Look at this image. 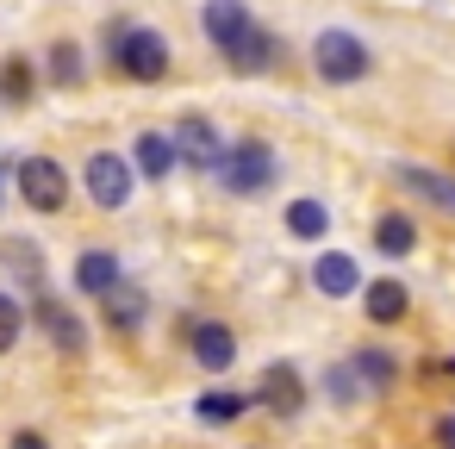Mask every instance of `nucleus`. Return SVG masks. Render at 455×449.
<instances>
[{
	"mask_svg": "<svg viewBox=\"0 0 455 449\" xmlns=\"http://www.w3.org/2000/svg\"><path fill=\"white\" fill-rule=\"evenodd\" d=\"M113 69L132 82H163L169 76V38L150 26H113Z\"/></svg>",
	"mask_w": 455,
	"mask_h": 449,
	"instance_id": "nucleus-1",
	"label": "nucleus"
},
{
	"mask_svg": "<svg viewBox=\"0 0 455 449\" xmlns=\"http://www.w3.org/2000/svg\"><path fill=\"white\" fill-rule=\"evenodd\" d=\"M275 150L262 144V138H243V144H225V156H219V188L225 194H262L268 181H275Z\"/></svg>",
	"mask_w": 455,
	"mask_h": 449,
	"instance_id": "nucleus-2",
	"label": "nucleus"
},
{
	"mask_svg": "<svg viewBox=\"0 0 455 449\" xmlns=\"http://www.w3.org/2000/svg\"><path fill=\"white\" fill-rule=\"evenodd\" d=\"M312 69H318L324 82L349 88V82H362V76H368V44H362L355 32L331 26V32H318V38H312Z\"/></svg>",
	"mask_w": 455,
	"mask_h": 449,
	"instance_id": "nucleus-3",
	"label": "nucleus"
},
{
	"mask_svg": "<svg viewBox=\"0 0 455 449\" xmlns=\"http://www.w3.org/2000/svg\"><path fill=\"white\" fill-rule=\"evenodd\" d=\"M20 200L38 212H63L69 206V169L57 156H26L20 163Z\"/></svg>",
	"mask_w": 455,
	"mask_h": 449,
	"instance_id": "nucleus-4",
	"label": "nucleus"
},
{
	"mask_svg": "<svg viewBox=\"0 0 455 449\" xmlns=\"http://www.w3.org/2000/svg\"><path fill=\"white\" fill-rule=\"evenodd\" d=\"M82 181H88V200H94V206H107V212H119V206L132 200V163H125V156H113V150H94Z\"/></svg>",
	"mask_w": 455,
	"mask_h": 449,
	"instance_id": "nucleus-5",
	"label": "nucleus"
},
{
	"mask_svg": "<svg viewBox=\"0 0 455 449\" xmlns=\"http://www.w3.org/2000/svg\"><path fill=\"white\" fill-rule=\"evenodd\" d=\"M256 393H262V405H268L275 418H299V405H306V374H299L293 362H268Z\"/></svg>",
	"mask_w": 455,
	"mask_h": 449,
	"instance_id": "nucleus-6",
	"label": "nucleus"
},
{
	"mask_svg": "<svg viewBox=\"0 0 455 449\" xmlns=\"http://www.w3.org/2000/svg\"><path fill=\"white\" fill-rule=\"evenodd\" d=\"M188 349H194V362H200L206 374H225V368L237 362V337H231V325H219V318H200V325L188 331Z\"/></svg>",
	"mask_w": 455,
	"mask_h": 449,
	"instance_id": "nucleus-7",
	"label": "nucleus"
},
{
	"mask_svg": "<svg viewBox=\"0 0 455 449\" xmlns=\"http://www.w3.org/2000/svg\"><path fill=\"white\" fill-rule=\"evenodd\" d=\"M200 26H206V38H212V44L231 57L256 20H250V7H243V0H206V7H200Z\"/></svg>",
	"mask_w": 455,
	"mask_h": 449,
	"instance_id": "nucleus-8",
	"label": "nucleus"
},
{
	"mask_svg": "<svg viewBox=\"0 0 455 449\" xmlns=\"http://www.w3.org/2000/svg\"><path fill=\"white\" fill-rule=\"evenodd\" d=\"M175 156H181V163H194V169H219V156H225V144H219V132H212V119H200V113H188V119L175 125Z\"/></svg>",
	"mask_w": 455,
	"mask_h": 449,
	"instance_id": "nucleus-9",
	"label": "nucleus"
},
{
	"mask_svg": "<svg viewBox=\"0 0 455 449\" xmlns=\"http://www.w3.org/2000/svg\"><path fill=\"white\" fill-rule=\"evenodd\" d=\"M312 287H318L324 300H349V293H362V269H355V256L324 250V256L312 262Z\"/></svg>",
	"mask_w": 455,
	"mask_h": 449,
	"instance_id": "nucleus-10",
	"label": "nucleus"
},
{
	"mask_svg": "<svg viewBox=\"0 0 455 449\" xmlns=\"http://www.w3.org/2000/svg\"><path fill=\"white\" fill-rule=\"evenodd\" d=\"M119 281H125V275H119V256H113V250H82V256H76V287H82L88 300H107Z\"/></svg>",
	"mask_w": 455,
	"mask_h": 449,
	"instance_id": "nucleus-11",
	"label": "nucleus"
},
{
	"mask_svg": "<svg viewBox=\"0 0 455 449\" xmlns=\"http://www.w3.org/2000/svg\"><path fill=\"white\" fill-rule=\"evenodd\" d=\"M175 163H181V156H175V138H169V132H144V138L132 144V169H138L144 181H163Z\"/></svg>",
	"mask_w": 455,
	"mask_h": 449,
	"instance_id": "nucleus-12",
	"label": "nucleus"
},
{
	"mask_svg": "<svg viewBox=\"0 0 455 449\" xmlns=\"http://www.w3.org/2000/svg\"><path fill=\"white\" fill-rule=\"evenodd\" d=\"M38 325L57 337V349H63V356H82V349H88V331H82V318H76V312H63L51 293H38Z\"/></svg>",
	"mask_w": 455,
	"mask_h": 449,
	"instance_id": "nucleus-13",
	"label": "nucleus"
},
{
	"mask_svg": "<svg viewBox=\"0 0 455 449\" xmlns=\"http://www.w3.org/2000/svg\"><path fill=\"white\" fill-rule=\"evenodd\" d=\"M275 57H281V44H275V32H262V26H250L243 32V44L225 57L237 76H262V69H275Z\"/></svg>",
	"mask_w": 455,
	"mask_h": 449,
	"instance_id": "nucleus-14",
	"label": "nucleus"
},
{
	"mask_svg": "<svg viewBox=\"0 0 455 449\" xmlns=\"http://www.w3.org/2000/svg\"><path fill=\"white\" fill-rule=\"evenodd\" d=\"M393 175H399V188H411V194L436 200L443 212H455V175H436V169H418V163H399Z\"/></svg>",
	"mask_w": 455,
	"mask_h": 449,
	"instance_id": "nucleus-15",
	"label": "nucleus"
},
{
	"mask_svg": "<svg viewBox=\"0 0 455 449\" xmlns=\"http://www.w3.org/2000/svg\"><path fill=\"white\" fill-rule=\"evenodd\" d=\"M374 250H380V256H393V262H399V256H411V250H418V225H411L405 212H387V219L374 225Z\"/></svg>",
	"mask_w": 455,
	"mask_h": 449,
	"instance_id": "nucleus-16",
	"label": "nucleus"
},
{
	"mask_svg": "<svg viewBox=\"0 0 455 449\" xmlns=\"http://www.w3.org/2000/svg\"><path fill=\"white\" fill-rule=\"evenodd\" d=\"M405 300H411V293H405L399 281H368V293H362V306H368L374 325H399V318H405Z\"/></svg>",
	"mask_w": 455,
	"mask_h": 449,
	"instance_id": "nucleus-17",
	"label": "nucleus"
},
{
	"mask_svg": "<svg viewBox=\"0 0 455 449\" xmlns=\"http://www.w3.org/2000/svg\"><path fill=\"white\" fill-rule=\"evenodd\" d=\"M100 306H107V325H113V331H138V325H144V312H150V306H144V293H138L132 281H119Z\"/></svg>",
	"mask_w": 455,
	"mask_h": 449,
	"instance_id": "nucleus-18",
	"label": "nucleus"
},
{
	"mask_svg": "<svg viewBox=\"0 0 455 449\" xmlns=\"http://www.w3.org/2000/svg\"><path fill=\"white\" fill-rule=\"evenodd\" d=\"M287 231H293V237H306V244H318V237L331 231L324 200H293V206H287Z\"/></svg>",
	"mask_w": 455,
	"mask_h": 449,
	"instance_id": "nucleus-19",
	"label": "nucleus"
},
{
	"mask_svg": "<svg viewBox=\"0 0 455 449\" xmlns=\"http://www.w3.org/2000/svg\"><path fill=\"white\" fill-rule=\"evenodd\" d=\"M32 88H38V76H32V63H26V57H7V63H0V100L26 107V100H32Z\"/></svg>",
	"mask_w": 455,
	"mask_h": 449,
	"instance_id": "nucleus-20",
	"label": "nucleus"
},
{
	"mask_svg": "<svg viewBox=\"0 0 455 449\" xmlns=\"http://www.w3.org/2000/svg\"><path fill=\"white\" fill-rule=\"evenodd\" d=\"M243 405H250V399H243V393H231V387H212V393H200V399H194V412H200L206 424H231Z\"/></svg>",
	"mask_w": 455,
	"mask_h": 449,
	"instance_id": "nucleus-21",
	"label": "nucleus"
},
{
	"mask_svg": "<svg viewBox=\"0 0 455 449\" xmlns=\"http://www.w3.org/2000/svg\"><path fill=\"white\" fill-rule=\"evenodd\" d=\"M349 368H355V381H362V387H374V393H387V387H393V356H387V349H362Z\"/></svg>",
	"mask_w": 455,
	"mask_h": 449,
	"instance_id": "nucleus-22",
	"label": "nucleus"
},
{
	"mask_svg": "<svg viewBox=\"0 0 455 449\" xmlns=\"http://www.w3.org/2000/svg\"><path fill=\"white\" fill-rule=\"evenodd\" d=\"M51 82H57V88H76V82H82V44H69V38L51 44Z\"/></svg>",
	"mask_w": 455,
	"mask_h": 449,
	"instance_id": "nucleus-23",
	"label": "nucleus"
},
{
	"mask_svg": "<svg viewBox=\"0 0 455 449\" xmlns=\"http://www.w3.org/2000/svg\"><path fill=\"white\" fill-rule=\"evenodd\" d=\"M20 331H26L20 300H13V293H0V356H7V349H20Z\"/></svg>",
	"mask_w": 455,
	"mask_h": 449,
	"instance_id": "nucleus-24",
	"label": "nucleus"
},
{
	"mask_svg": "<svg viewBox=\"0 0 455 449\" xmlns=\"http://www.w3.org/2000/svg\"><path fill=\"white\" fill-rule=\"evenodd\" d=\"M331 393L337 405H355V368H331Z\"/></svg>",
	"mask_w": 455,
	"mask_h": 449,
	"instance_id": "nucleus-25",
	"label": "nucleus"
},
{
	"mask_svg": "<svg viewBox=\"0 0 455 449\" xmlns=\"http://www.w3.org/2000/svg\"><path fill=\"white\" fill-rule=\"evenodd\" d=\"M7 449H51V443H44L38 430H13V443H7Z\"/></svg>",
	"mask_w": 455,
	"mask_h": 449,
	"instance_id": "nucleus-26",
	"label": "nucleus"
},
{
	"mask_svg": "<svg viewBox=\"0 0 455 449\" xmlns=\"http://www.w3.org/2000/svg\"><path fill=\"white\" fill-rule=\"evenodd\" d=\"M436 443H443V449H455V418H443V424H436Z\"/></svg>",
	"mask_w": 455,
	"mask_h": 449,
	"instance_id": "nucleus-27",
	"label": "nucleus"
},
{
	"mask_svg": "<svg viewBox=\"0 0 455 449\" xmlns=\"http://www.w3.org/2000/svg\"><path fill=\"white\" fill-rule=\"evenodd\" d=\"M0 194H7V181H0Z\"/></svg>",
	"mask_w": 455,
	"mask_h": 449,
	"instance_id": "nucleus-28",
	"label": "nucleus"
}]
</instances>
